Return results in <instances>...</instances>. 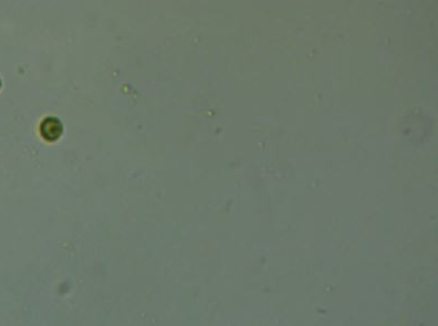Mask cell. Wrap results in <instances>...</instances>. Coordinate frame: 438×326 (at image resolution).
I'll return each instance as SVG.
<instances>
[{"label":"cell","mask_w":438,"mask_h":326,"mask_svg":"<svg viewBox=\"0 0 438 326\" xmlns=\"http://www.w3.org/2000/svg\"><path fill=\"white\" fill-rule=\"evenodd\" d=\"M40 130H41V134L44 139L50 142L58 140L61 133H62V126H61L60 122L57 119H54V117L45 119L42 122Z\"/></svg>","instance_id":"1"}]
</instances>
